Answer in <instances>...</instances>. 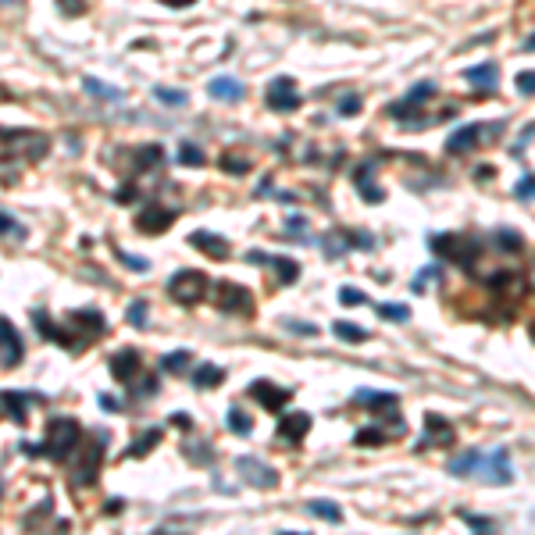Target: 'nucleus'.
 <instances>
[{"label": "nucleus", "mask_w": 535, "mask_h": 535, "mask_svg": "<svg viewBox=\"0 0 535 535\" xmlns=\"http://www.w3.org/2000/svg\"><path fill=\"white\" fill-rule=\"evenodd\" d=\"M75 450H79V425L72 418H50L43 454L50 461H65L68 454H75Z\"/></svg>", "instance_id": "1"}, {"label": "nucleus", "mask_w": 535, "mask_h": 535, "mask_svg": "<svg viewBox=\"0 0 535 535\" xmlns=\"http://www.w3.org/2000/svg\"><path fill=\"white\" fill-rule=\"evenodd\" d=\"M432 250H436L439 257H446V261L461 264V268H471L475 257H478L475 239H464V236H436L432 239Z\"/></svg>", "instance_id": "2"}, {"label": "nucleus", "mask_w": 535, "mask_h": 535, "mask_svg": "<svg viewBox=\"0 0 535 535\" xmlns=\"http://www.w3.org/2000/svg\"><path fill=\"white\" fill-rule=\"evenodd\" d=\"M168 293L179 303H196L203 293H208V279H203V272H196V268H190V272H175V279L168 282Z\"/></svg>", "instance_id": "3"}, {"label": "nucleus", "mask_w": 535, "mask_h": 535, "mask_svg": "<svg viewBox=\"0 0 535 535\" xmlns=\"http://www.w3.org/2000/svg\"><path fill=\"white\" fill-rule=\"evenodd\" d=\"M104 439H108L104 432H97V436H93V443L86 446V454H82V461L72 467V482H75V485H93V478H97V467H100V461H104V446H100Z\"/></svg>", "instance_id": "4"}, {"label": "nucleus", "mask_w": 535, "mask_h": 535, "mask_svg": "<svg viewBox=\"0 0 535 535\" xmlns=\"http://www.w3.org/2000/svg\"><path fill=\"white\" fill-rule=\"evenodd\" d=\"M264 100H268V108H272V111H293V108L300 104L296 86H293V79H290V75H279L272 86L264 90Z\"/></svg>", "instance_id": "5"}, {"label": "nucleus", "mask_w": 535, "mask_h": 535, "mask_svg": "<svg viewBox=\"0 0 535 535\" xmlns=\"http://www.w3.org/2000/svg\"><path fill=\"white\" fill-rule=\"evenodd\" d=\"M250 290H243V285H232V282H221L218 285V307L221 311H232V314H250Z\"/></svg>", "instance_id": "6"}, {"label": "nucleus", "mask_w": 535, "mask_h": 535, "mask_svg": "<svg viewBox=\"0 0 535 535\" xmlns=\"http://www.w3.org/2000/svg\"><path fill=\"white\" fill-rule=\"evenodd\" d=\"M236 467H239V475L250 482V485H257V489H272L275 482H279V475L268 464H261L257 457H239L236 461Z\"/></svg>", "instance_id": "7"}, {"label": "nucleus", "mask_w": 535, "mask_h": 535, "mask_svg": "<svg viewBox=\"0 0 535 535\" xmlns=\"http://www.w3.org/2000/svg\"><path fill=\"white\" fill-rule=\"evenodd\" d=\"M250 393H254V396L261 400V407H264V410H282L285 403L293 400V389H279V385L264 382V378L250 385Z\"/></svg>", "instance_id": "8"}, {"label": "nucleus", "mask_w": 535, "mask_h": 535, "mask_svg": "<svg viewBox=\"0 0 535 535\" xmlns=\"http://www.w3.org/2000/svg\"><path fill=\"white\" fill-rule=\"evenodd\" d=\"M0 346H4V350H0V364H4V367H14L18 361H22V339H18L14 325L8 318L0 321Z\"/></svg>", "instance_id": "9"}, {"label": "nucleus", "mask_w": 535, "mask_h": 535, "mask_svg": "<svg viewBox=\"0 0 535 535\" xmlns=\"http://www.w3.org/2000/svg\"><path fill=\"white\" fill-rule=\"evenodd\" d=\"M172 225H175V211H164V208H147L136 218V229L147 232V236L164 232V229H172Z\"/></svg>", "instance_id": "10"}, {"label": "nucleus", "mask_w": 535, "mask_h": 535, "mask_svg": "<svg viewBox=\"0 0 535 535\" xmlns=\"http://www.w3.org/2000/svg\"><path fill=\"white\" fill-rule=\"evenodd\" d=\"M478 471H485V478H489L492 485H510V482H514L510 464H507V454H503V450H496L492 457H482Z\"/></svg>", "instance_id": "11"}, {"label": "nucleus", "mask_w": 535, "mask_h": 535, "mask_svg": "<svg viewBox=\"0 0 535 535\" xmlns=\"http://www.w3.org/2000/svg\"><path fill=\"white\" fill-rule=\"evenodd\" d=\"M307 428H311V414H285V418H279V432L275 436L282 439V443H300L303 436H307Z\"/></svg>", "instance_id": "12"}, {"label": "nucleus", "mask_w": 535, "mask_h": 535, "mask_svg": "<svg viewBox=\"0 0 535 535\" xmlns=\"http://www.w3.org/2000/svg\"><path fill=\"white\" fill-rule=\"evenodd\" d=\"M190 243L196 246V250H203L208 257H214V261H225L229 257V243H225V236H214V232H193L190 236Z\"/></svg>", "instance_id": "13"}, {"label": "nucleus", "mask_w": 535, "mask_h": 535, "mask_svg": "<svg viewBox=\"0 0 535 535\" xmlns=\"http://www.w3.org/2000/svg\"><path fill=\"white\" fill-rule=\"evenodd\" d=\"M136 367H139V354H136V350H118V354L111 357V375L118 382H129L136 375Z\"/></svg>", "instance_id": "14"}, {"label": "nucleus", "mask_w": 535, "mask_h": 535, "mask_svg": "<svg viewBox=\"0 0 535 535\" xmlns=\"http://www.w3.org/2000/svg\"><path fill=\"white\" fill-rule=\"evenodd\" d=\"M208 93L211 97H221V100H239L243 97V82L239 79H229V75H218L208 82Z\"/></svg>", "instance_id": "15"}, {"label": "nucleus", "mask_w": 535, "mask_h": 535, "mask_svg": "<svg viewBox=\"0 0 535 535\" xmlns=\"http://www.w3.org/2000/svg\"><path fill=\"white\" fill-rule=\"evenodd\" d=\"M478 125H464V129H457L454 136L446 139V154H461V150H471L478 143Z\"/></svg>", "instance_id": "16"}, {"label": "nucleus", "mask_w": 535, "mask_h": 535, "mask_svg": "<svg viewBox=\"0 0 535 535\" xmlns=\"http://www.w3.org/2000/svg\"><path fill=\"white\" fill-rule=\"evenodd\" d=\"M425 425H428V436H421V439H418V450H428L432 436H439V439H454V428H450L439 414H428V418H425Z\"/></svg>", "instance_id": "17"}, {"label": "nucleus", "mask_w": 535, "mask_h": 535, "mask_svg": "<svg viewBox=\"0 0 535 535\" xmlns=\"http://www.w3.org/2000/svg\"><path fill=\"white\" fill-rule=\"evenodd\" d=\"M464 79L471 82V86H478V90H492L496 86V65H478V68H467Z\"/></svg>", "instance_id": "18"}, {"label": "nucleus", "mask_w": 535, "mask_h": 535, "mask_svg": "<svg viewBox=\"0 0 535 535\" xmlns=\"http://www.w3.org/2000/svg\"><path fill=\"white\" fill-rule=\"evenodd\" d=\"M4 414H8L14 425L29 421V418H26V396L14 393V389H4Z\"/></svg>", "instance_id": "19"}, {"label": "nucleus", "mask_w": 535, "mask_h": 535, "mask_svg": "<svg viewBox=\"0 0 535 535\" xmlns=\"http://www.w3.org/2000/svg\"><path fill=\"white\" fill-rule=\"evenodd\" d=\"M154 443H161V428H147V432H143V436H139V439L125 450V461H129V457H143V454H150Z\"/></svg>", "instance_id": "20"}, {"label": "nucleus", "mask_w": 535, "mask_h": 535, "mask_svg": "<svg viewBox=\"0 0 535 535\" xmlns=\"http://www.w3.org/2000/svg\"><path fill=\"white\" fill-rule=\"evenodd\" d=\"M225 378V372L221 367H214V364H200L196 372H193V385L196 389H208V385H218Z\"/></svg>", "instance_id": "21"}, {"label": "nucleus", "mask_w": 535, "mask_h": 535, "mask_svg": "<svg viewBox=\"0 0 535 535\" xmlns=\"http://www.w3.org/2000/svg\"><path fill=\"white\" fill-rule=\"evenodd\" d=\"M354 403H364V407H393L396 396L393 393H372V389H357Z\"/></svg>", "instance_id": "22"}, {"label": "nucleus", "mask_w": 535, "mask_h": 535, "mask_svg": "<svg viewBox=\"0 0 535 535\" xmlns=\"http://www.w3.org/2000/svg\"><path fill=\"white\" fill-rule=\"evenodd\" d=\"M307 510H311L314 518H321V521H332V525H339V521H343V510H339L336 503H328V500H314V503H307Z\"/></svg>", "instance_id": "23"}, {"label": "nucleus", "mask_w": 535, "mask_h": 535, "mask_svg": "<svg viewBox=\"0 0 535 535\" xmlns=\"http://www.w3.org/2000/svg\"><path fill=\"white\" fill-rule=\"evenodd\" d=\"M268 264L279 272V279L290 285V282H296V275H300V264L296 261H290V257H268Z\"/></svg>", "instance_id": "24"}, {"label": "nucleus", "mask_w": 535, "mask_h": 535, "mask_svg": "<svg viewBox=\"0 0 535 535\" xmlns=\"http://www.w3.org/2000/svg\"><path fill=\"white\" fill-rule=\"evenodd\" d=\"M478 464H482V454H478V450H467L464 457L450 461V475H464V471H478Z\"/></svg>", "instance_id": "25"}, {"label": "nucleus", "mask_w": 535, "mask_h": 535, "mask_svg": "<svg viewBox=\"0 0 535 535\" xmlns=\"http://www.w3.org/2000/svg\"><path fill=\"white\" fill-rule=\"evenodd\" d=\"M190 361H193L190 350H175V354H168L161 361V367H164V372H172V375H179V372H186V367H190Z\"/></svg>", "instance_id": "26"}, {"label": "nucleus", "mask_w": 535, "mask_h": 535, "mask_svg": "<svg viewBox=\"0 0 535 535\" xmlns=\"http://www.w3.org/2000/svg\"><path fill=\"white\" fill-rule=\"evenodd\" d=\"M229 428L236 432V436H250V432H254V421L246 418V410H239V407H229Z\"/></svg>", "instance_id": "27"}, {"label": "nucleus", "mask_w": 535, "mask_h": 535, "mask_svg": "<svg viewBox=\"0 0 535 535\" xmlns=\"http://www.w3.org/2000/svg\"><path fill=\"white\" fill-rule=\"evenodd\" d=\"M336 336L343 339V343H364L367 339V332L361 325H350V321H336Z\"/></svg>", "instance_id": "28"}, {"label": "nucleus", "mask_w": 535, "mask_h": 535, "mask_svg": "<svg viewBox=\"0 0 535 535\" xmlns=\"http://www.w3.org/2000/svg\"><path fill=\"white\" fill-rule=\"evenodd\" d=\"M161 157H164V150L157 147V143H150V147H139V150H136V164H139V168H154V164H161Z\"/></svg>", "instance_id": "29"}, {"label": "nucleus", "mask_w": 535, "mask_h": 535, "mask_svg": "<svg viewBox=\"0 0 535 535\" xmlns=\"http://www.w3.org/2000/svg\"><path fill=\"white\" fill-rule=\"evenodd\" d=\"M203 161H208V157H203V150H200V147H193V143H182V147H179V164H190V168H200Z\"/></svg>", "instance_id": "30"}, {"label": "nucleus", "mask_w": 535, "mask_h": 535, "mask_svg": "<svg viewBox=\"0 0 535 535\" xmlns=\"http://www.w3.org/2000/svg\"><path fill=\"white\" fill-rule=\"evenodd\" d=\"M154 97H157V100H164L168 108H182V104H186V93H182V90H164V86H154Z\"/></svg>", "instance_id": "31"}, {"label": "nucleus", "mask_w": 535, "mask_h": 535, "mask_svg": "<svg viewBox=\"0 0 535 535\" xmlns=\"http://www.w3.org/2000/svg\"><path fill=\"white\" fill-rule=\"evenodd\" d=\"M407 314H410V311H407L403 303H382V307H378V318H382V321H407Z\"/></svg>", "instance_id": "32"}, {"label": "nucleus", "mask_w": 535, "mask_h": 535, "mask_svg": "<svg viewBox=\"0 0 535 535\" xmlns=\"http://www.w3.org/2000/svg\"><path fill=\"white\" fill-rule=\"evenodd\" d=\"M354 443L357 446H378V443H385V432L382 428H361L354 436Z\"/></svg>", "instance_id": "33"}, {"label": "nucleus", "mask_w": 535, "mask_h": 535, "mask_svg": "<svg viewBox=\"0 0 535 535\" xmlns=\"http://www.w3.org/2000/svg\"><path fill=\"white\" fill-rule=\"evenodd\" d=\"M339 303L343 307H361V303H367V296L361 290H354V285H343V290H339Z\"/></svg>", "instance_id": "34"}, {"label": "nucleus", "mask_w": 535, "mask_h": 535, "mask_svg": "<svg viewBox=\"0 0 535 535\" xmlns=\"http://www.w3.org/2000/svg\"><path fill=\"white\" fill-rule=\"evenodd\" d=\"M129 325H136V328H143L147 325V300H136V303H129Z\"/></svg>", "instance_id": "35"}, {"label": "nucleus", "mask_w": 535, "mask_h": 535, "mask_svg": "<svg viewBox=\"0 0 535 535\" xmlns=\"http://www.w3.org/2000/svg\"><path fill=\"white\" fill-rule=\"evenodd\" d=\"M82 86H86L93 97H108V100H121V93L118 90H111V86H104V82H97V79H86L82 82Z\"/></svg>", "instance_id": "36"}, {"label": "nucleus", "mask_w": 535, "mask_h": 535, "mask_svg": "<svg viewBox=\"0 0 535 535\" xmlns=\"http://www.w3.org/2000/svg\"><path fill=\"white\" fill-rule=\"evenodd\" d=\"M221 168L229 175H246V172H250V164H246L243 157H236V154H229V157H221Z\"/></svg>", "instance_id": "37"}, {"label": "nucleus", "mask_w": 535, "mask_h": 535, "mask_svg": "<svg viewBox=\"0 0 535 535\" xmlns=\"http://www.w3.org/2000/svg\"><path fill=\"white\" fill-rule=\"evenodd\" d=\"M496 243H503V250H521V236L510 232V229H496Z\"/></svg>", "instance_id": "38"}, {"label": "nucleus", "mask_w": 535, "mask_h": 535, "mask_svg": "<svg viewBox=\"0 0 535 535\" xmlns=\"http://www.w3.org/2000/svg\"><path fill=\"white\" fill-rule=\"evenodd\" d=\"M357 111H361V97L350 93V97H343V100H339V114H346V118H350V114H357Z\"/></svg>", "instance_id": "39"}, {"label": "nucleus", "mask_w": 535, "mask_h": 535, "mask_svg": "<svg viewBox=\"0 0 535 535\" xmlns=\"http://www.w3.org/2000/svg\"><path fill=\"white\" fill-rule=\"evenodd\" d=\"M518 196L521 200H535V175H528V179L518 182Z\"/></svg>", "instance_id": "40"}, {"label": "nucleus", "mask_w": 535, "mask_h": 535, "mask_svg": "<svg viewBox=\"0 0 535 535\" xmlns=\"http://www.w3.org/2000/svg\"><path fill=\"white\" fill-rule=\"evenodd\" d=\"M118 261L129 264V268H136V272H147V261H143V257H132V254H125V250H118Z\"/></svg>", "instance_id": "41"}, {"label": "nucleus", "mask_w": 535, "mask_h": 535, "mask_svg": "<svg viewBox=\"0 0 535 535\" xmlns=\"http://www.w3.org/2000/svg\"><path fill=\"white\" fill-rule=\"evenodd\" d=\"M285 328H293V332H300V336H318V328L311 321H285Z\"/></svg>", "instance_id": "42"}, {"label": "nucleus", "mask_w": 535, "mask_h": 535, "mask_svg": "<svg viewBox=\"0 0 535 535\" xmlns=\"http://www.w3.org/2000/svg\"><path fill=\"white\" fill-rule=\"evenodd\" d=\"M0 218H4V232H8V236H18V239H26V229H22V225H14L8 211H4V214H0Z\"/></svg>", "instance_id": "43"}, {"label": "nucleus", "mask_w": 535, "mask_h": 535, "mask_svg": "<svg viewBox=\"0 0 535 535\" xmlns=\"http://www.w3.org/2000/svg\"><path fill=\"white\" fill-rule=\"evenodd\" d=\"M518 90L521 93H535V72H521L518 75Z\"/></svg>", "instance_id": "44"}, {"label": "nucleus", "mask_w": 535, "mask_h": 535, "mask_svg": "<svg viewBox=\"0 0 535 535\" xmlns=\"http://www.w3.org/2000/svg\"><path fill=\"white\" fill-rule=\"evenodd\" d=\"M464 521H467L471 528H478V532H489V528H492L489 518H475V514H464Z\"/></svg>", "instance_id": "45"}, {"label": "nucleus", "mask_w": 535, "mask_h": 535, "mask_svg": "<svg viewBox=\"0 0 535 535\" xmlns=\"http://www.w3.org/2000/svg\"><path fill=\"white\" fill-rule=\"evenodd\" d=\"M114 200H118V203H132V200H136V186H121V190L114 193Z\"/></svg>", "instance_id": "46"}, {"label": "nucleus", "mask_w": 535, "mask_h": 535, "mask_svg": "<svg viewBox=\"0 0 535 535\" xmlns=\"http://www.w3.org/2000/svg\"><path fill=\"white\" fill-rule=\"evenodd\" d=\"M57 4L65 8V11H82V8H86V4H82V0H57Z\"/></svg>", "instance_id": "47"}, {"label": "nucleus", "mask_w": 535, "mask_h": 535, "mask_svg": "<svg viewBox=\"0 0 535 535\" xmlns=\"http://www.w3.org/2000/svg\"><path fill=\"white\" fill-rule=\"evenodd\" d=\"M172 421L179 425V428H190L193 421H190V414H182V410H179V414H172Z\"/></svg>", "instance_id": "48"}, {"label": "nucleus", "mask_w": 535, "mask_h": 535, "mask_svg": "<svg viewBox=\"0 0 535 535\" xmlns=\"http://www.w3.org/2000/svg\"><path fill=\"white\" fill-rule=\"evenodd\" d=\"M290 229H293V232H296V229L303 232V229H307V221H303L300 214H293V218H290Z\"/></svg>", "instance_id": "49"}, {"label": "nucleus", "mask_w": 535, "mask_h": 535, "mask_svg": "<svg viewBox=\"0 0 535 535\" xmlns=\"http://www.w3.org/2000/svg\"><path fill=\"white\" fill-rule=\"evenodd\" d=\"M100 407H104V410H114L118 400H114V396H100Z\"/></svg>", "instance_id": "50"}, {"label": "nucleus", "mask_w": 535, "mask_h": 535, "mask_svg": "<svg viewBox=\"0 0 535 535\" xmlns=\"http://www.w3.org/2000/svg\"><path fill=\"white\" fill-rule=\"evenodd\" d=\"M525 50H535V36H528V39H525Z\"/></svg>", "instance_id": "51"}]
</instances>
